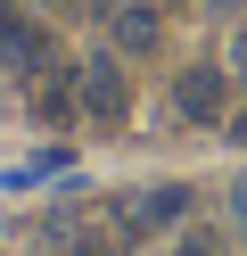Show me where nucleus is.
<instances>
[{
    "instance_id": "6",
    "label": "nucleus",
    "mask_w": 247,
    "mask_h": 256,
    "mask_svg": "<svg viewBox=\"0 0 247 256\" xmlns=\"http://www.w3.org/2000/svg\"><path fill=\"white\" fill-rule=\"evenodd\" d=\"M58 166H66V157H58V149H49V157H33V166H16V174H8V182H16V190H25V182H41V174H58Z\"/></svg>"
},
{
    "instance_id": "7",
    "label": "nucleus",
    "mask_w": 247,
    "mask_h": 256,
    "mask_svg": "<svg viewBox=\"0 0 247 256\" xmlns=\"http://www.w3.org/2000/svg\"><path fill=\"white\" fill-rule=\"evenodd\" d=\"M173 256H223V248H214V240H181Z\"/></svg>"
},
{
    "instance_id": "9",
    "label": "nucleus",
    "mask_w": 247,
    "mask_h": 256,
    "mask_svg": "<svg viewBox=\"0 0 247 256\" xmlns=\"http://www.w3.org/2000/svg\"><path fill=\"white\" fill-rule=\"evenodd\" d=\"M25 8H41V0H25Z\"/></svg>"
},
{
    "instance_id": "3",
    "label": "nucleus",
    "mask_w": 247,
    "mask_h": 256,
    "mask_svg": "<svg viewBox=\"0 0 247 256\" xmlns=\"http://www.w3.org/2000/svg\"><path fill=\"white\" fill-rule=\"evenodd\" d=\"M0 66H16V74L49 66V34H41V25H25V17H16V0H0Z\"/></svg>"
},
{
    "instance_id": "2",
    "label": "nucleus",
    "mask_w": 247,
    "mask_h": 256,
    "mask_svg": "<svg viewBox=\"0 0 247 256\" xmlns=\"http://www.w3.org/2000/svg\"><path fill=\"white\" fill-rule=\"evenodd\" d=\"M173 91H181V116H190V124H223L231 116V74L223 66H190Z\"/></svg>"
},
{
    "instance_id": "8",
    "label": "nucleus",
    "mask_w": 247,
    "mask_h": 256,
    "mask_svg": "<svg viewBox=\"0 0 247 256\" xmlns=\"http://www.w3.org/2000/svg\"><path fill=\"white\" fill-rule=\"evenodd\" d=\"M231 215H239V223H247V182H239V190H231Z\"/></svg>"
},
{
    "instance_id": "4",
    "label": "nucleus",
    "mask_w": 247,
    "mask_h": 256,
    "mask_svg": "<svg viewBox=\"0 0 247 256\" xmlns=\"http://www.w3.org/2000/svg\"><path fill=\"white\" fill-rule=\"evenodd\" d=\"M181 206H190L181 190H132V198H115V232H124V240H140V232H165Z\"/></svg>"
},
{
    "instance_id": "5",
    "label": "nucleus",
    "mask_w": 247,
    "mask_h": 256,
    "mask_svg": "<svg viewBox=\"0 0 247 256\" xmlns=\"http://www.w3.org/2000/svg\"><path fill=\"white\" fill-rule=\"evenodd\" d=\"M157 42V8H124L115 17V50H148Z\"/></svg>"
},
{
    "instance_id": "1",
    "label": "nucleus",
    "mask_w": 247,
    "mask_h": 256,
    "mask_svg": "<svg viewBox=\"0 0 247 256\" xmlns=\"http://www.w3.org/2000/svg\"><path fill=\"white\" fill-rule=\"evenodd\" d=\"M74 100H82V116L115 124V116L132 108V91H124V66H115V58H82V66H74Z\"/></svg>"
}]
</instances>
